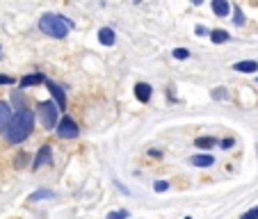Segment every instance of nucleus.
I'll use <instances>...</instances> for the list:
<instances>
[{"label":"nucleus","instance_id":"f257e3e1","mask_svg":"<svg viewBox=\"0 0 258 219\" xmlns=\"http://www.w3.org/2000/svg\"><path fill=\"white\" fill-rule=\"evenodd\" d=\"M32 128H34V112L32 110H19L14 114V119H12L10 128L5 130V137L12 144H21L23 139L30 137Z\"/></svg>","mask_w":258,"mask_h":219},{"label":"nucleus","instance_id":"f03ea898","mask_svg":"<svg viewBox=\"0 0 258 219\" xmlns=\"http://www.w3.org/2000/svg\"><path fill=\"white\" fill-rule=\"evenodd\" d=\"M71 28H73V23L62 14H44L39 21L41 32L48 34V37H55V39H64Z\"/></svg>","mask_w":258,"mask_h":219},{"label":"nucleus","instance_id":"7ed1b4c3","mask_svg":"<svg viewBox=\"0 0 258 219\" xmlns=\"http://www.w3.org/2000/svg\"><path fill=\"white\" fill-rule=\"evenodd\" d=\"M57 112L59 107L55 105L53 101H44L37 105V119H39L41 123H44V128H55V121H57Z\"/></svg>","mask_w":258,"mask_h":219},{"label":"nucleus","instance_id":"20e7f679","mask_svg":"<svg viewBox=\"0 0 258 219\" xmlns=\"http://www.w3.org/2000/svg\"><path fill=\"white\" fill-rule=\"evenodd\" d=\"M57 135L62 139H73V137H78V123L73 121L71 117H64L62 121L57 123Z\"/></svg>","mask_w":258,"mask_h":219},{"label":"nucleus","instance_id":"39448f33","mask_svg":"<svg viewBox=\"0 0 258 219\" xmlns=\"http://www.w3.org/2000/svg\"><path fill=\"white\" fill-rule=\"evenodd\" d=\"M46 85H48V89H50V94H53V98L57 101V107H59V112L62 110H67V96H64V92L57 87V85L53 83V80H46Z\"/></svg>","mask_w":258,"mask_h":219},{"label":"nucleus","instance_id":"423d86ee","mask_svg":"<svg viewBox=\"0 0 258 219\" xmlns=\"http://www.w3.org/2000/svg\"><path fill=\"white\" fill-rule=\"evenodd\" d=\"M50 158H53V153H50V146L48 144H44L39 149V153H37V158H34V169H39V167H44V165H50Z\"/></svg>","mask_w":258,"mask_h":219},{"label":"nucleus","instance_id":"0eeeda50","mask_svg":"<svg viewBox=\"0 0 258 219\" xmlns=\"http://www.w3.org/2000/svg\"><path fill=\"white\" fill-rule=\"evenodd\" d=\"M12 110H10V105H7L5 101H0V130H7L10 128V123H12Z\"/></svg>","mask_w":258,"mask_h":219},{"label":"nucleus","instance_id":"6e6552de","mask_svg":"<svg viewBox=\"0 0 258 219\" xmlns=\"http://www.w3.org/2000/svg\"><path fill=\"white\" fill-rule=\"evenodd\" d=\"M39 83H46L44 73H30V76H23L21 78V87H32V85H39Z\"/></svg>","mask_w":258,"mask_h":219},{"label":"nucleus","instance_id":"1a4fd4ad","mask_svg":"<svg viewBox=\"0 0 258 219\" xmlns=\"http://www.w3.org/2000/svg\"><path fill=\"white\" fill-rule=\"evenodd\" d=\"M233 68H235V71H240V73H256L258 71V62L244 59V62H235Z\"/></svg>","mask_w":258,"mask_h":219},{"label":"nucleus","instance_id":"9d476101","mask_svg":"<svg viewBox=\"0 0 258 219\" xmlns=\"http://www.w3.org/2000/svg\"><path fill=\"white\" fill-rule=\"evenodd\" d=\"M135 96H137V101L146 103L149 98H151V87H149V85H144V83H137L135 85Z\"/></svg>","mask_w":258,"mask_h":219},{"label":"nucleus","instance_id":"9b49d317","mask_svg":"<svg viewBox=\"0 0 258 219\" xmlns=\"http://www.w3.org/2000/svg\"><path fill=\"white\" fill-rule=\"evenodd\" d=\"M98 41H101L103 46H112L114 44V32L110 28H101L98 30Z\"/></svg>","mask_w":258,"mask_h":219},{"label":"nucleus","instance_id":"f8f14e48","mask_svg":"<svg viewBox=\"0 0 258 219\" xmlns=\"http://www.w3.org/2000/svg\"><path fill=\"white\" fill-rule=\"evenodd\" d=\"M190 165H195V167H210V165H215V158L213 156H192L190 158Z\"/></svg>","mask_w":258,"mask_h":219},{"label":"nucleus","instance_id":"ddd939ff","mask_svg":"<svg viewBox=\"0 0 258 219\" xmlns=\"http://www.w3.org/2000/svg\"><path fill=\"white\" fill-rule=\"evenodd\" d=\"M210 39H213V44H224V41L231 39V34L226 32V30H213V32H210Z\"/></svg>","mask_w":258,"mask_h":219},{"label":"nucleus","instance_id":"4468645a","mask_svg":"<svg viewBox=\"0 0 258 219\" xmlns=\"http://www.w3.org/2000/svg\"><path fill=\"white\" fill-rule=\"evenodd\" d=\"M213 12L217 16H226L229 14V3L226 0H213Z\"/></svg>","mask_w":258,"mask_h":219},{"label":"nucleus","instance_id":"2eb2a0df","mask_svg":"<svg viewBox=\"0 0 258 219\" xmlns=\"http://www.w3.org/2000/svg\"><path fill=\"white\" fill-rule=\"evenodd\" d=\"M195 146H199V149H210V146H217V139H215V137H199V139L195 141Z\"/></svg>","mask_w":258,"mask_h":219},{"label":"nucleus","instance_id":"dca6fc26","mask_svg":"<svg viewBox=\"0 0 258 219\" xmlns=\"http://www.w3.org/2000/svg\"><path fill=\"white\" fill-rule=\"evenodd\" d=\"M233 23L235 25H244V14L238 10V7H235V12H233Z\"/></svg>","mask_w":258,"mask_h":219},{"label":"nucleus","instance_id":"f3484780","mask_svg":"<svg viewBox=\"0 0 258 219\" xmlns=\"http://www.w3.org/2000/svg\"><path fill=\"white\" fill-rule=\"evenodd\" d=\"M174 57H176V59H187V57H190V50H185V48H176V50H174Z\"/></svg>","mask_w":258,"mask_h":219},{"label":"nucleus","instance_id":"a211bd4d","mask_svg":"<svg viewBox=\"0 0 258 219\" xmlns=\"http://www.w3.org/2000/svg\"><path fill=\"white\" fill-rule=\"evenodd\" d=\"M128 217V210H117V212H110L107 219H126Z\"/></svg>","mask_w":258,"mask_h":219},{"label":"nucleus","instance_id":"6ab92c4d","mask_svg":"<svg viewBox=\"0 0 258 219\" xmlns=\"http://www.w3.org/2000/svg\"><path fill=\"white\" fill-rule=\"evenodd\" d=\"M240 219H258V205H256V208H251V210H247V212H244Z\"/></svg>","mask_w":258,"mask_h":219},{"label":"nucleus","instance_id":"aec40b11","mask_svg":"<svg viewBox=\"0 0 258 219\" xmlns=\"http://www.w3.org/2000/svg\"><path fill=\"white\" fill-rule=\"evenodd\" d=\"M167 187H169V183H167V180H158L156 185H153V190H156V192H165Z\"/></svg>","mask_w":258,"mask_h":219},{"label":"nucleus","instance_id":"412c9836","mask_svg":"<svg viewBox=\"0 0 258 219\" xmlns=\"http://www.w3.org/2000/svg\"><path fill=\"white\" fill-rule=\"evenodd\" d=\"M14 83V78H10V76H0V85H12Z\"/></svg>","mask_w":258,"mask_h":219},{"label":"nucleus","instance_id":"4be33fe9","mask_svg":"<svg viewBox=\"0 0 258 219\" xmlns=\"http://www.w3.org/2000/svg\"><path fill=\"white\" fill-rule=\"evenodd\" d=\"M224 89H213V98H224Z\"/></svg>","mask_w":258,"mask_h":219},{"label":"nucleus","instance_id":"5701e85b","mask_svg":"<svg viewBox=\"0 0 258 219\" xmlns=\"http://www.w3.org/2000/svg\"><path fill=\"white\" fill-rule=\"evenodd\" d=\"M25 158H28V156H25V153H21V156H19V158H16V167H23Z\"/></svg>","mask_w":258,"mask_h":219},{"label":"nucleus","instance_id":"b1692460","mask_svg":"<svg viewBox=\"0 0 258 219\" xmlns=\"http://www.w3.org/2000/svg\"><path fill=\"white\" fill-rule=\"evenodd\" d=\"M219 146H222V149H231V146H233V139H224Z\"/></svg>","mask_w":258,"mask_h":219},{"label":"nucleus","instance_id":"393cba45","mask_svg":"<svg viewBox=\"0 0 258 219\" xmlns=\"http://www.w3.org/2000/svg\"><path fill=\"white\" fill-rule=\"evenodd\" d=\"M195 32H197V34H208V30H206L204 25H197V28H195Z\"/></svg>","mask_w":258,"mask_h":219},{"label":"nucleus","instance_id":"a878e982","mask_svg":"<svg viewBox=\"0 0 258 219\" xmlns=\"http://www.w3.org/2000/svg\"><path fill=\"white\" fill-rule=\"evenodd\" d=\"M14 103H16V105H19V103H21V105H23V103H25V98L21 96V94H14Z\"/></svg>","mask_w":258,"mask_h":219},{"label":"nucleus","instance_id":"bb28decb","mask_svg":"<svg viewBox=\"0 0 258 219\" xmlns=\"http://www.w3.org/2000/svg\"><path fill=\"white\" fill-rule=\"evenodd\" d=\"M192 3H195V5H201V3H204V0H192Z\"/></svg>","mask_w":258,"mask_h":219},{"label":"nucleus","instance_id":"cd10ccee","mask_svg":"<svg viewBox=\"0 0 258 219\" xmlns=\"http://www.w3.org/2000/svg\"><path fill=\"white\" fill-rule=\"evenodd\" d=\"M0 57H3V48H0Z\"/></svg>","mask_w":258,"mask_h":219},{"label":"nucleus","instance_id":"c85d7f7f","mask_svg":"<svg viewBox=\"0 0 258 219\" xmlns=\"http://www.w3.org/2000/svg\"><path fill=\"white\" fill-rule=\"evenodd\" d=\"M187 219H190V217H187Z\"/></svg>","mask_w":258,"mask_h":219}]
</instances>
